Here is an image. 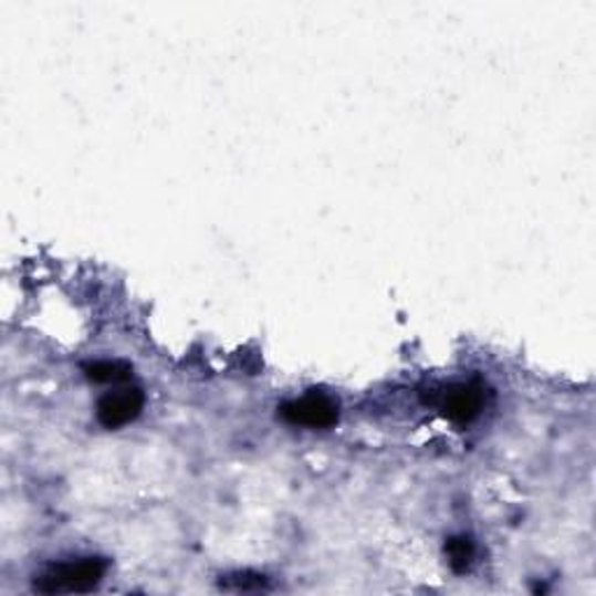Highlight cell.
<instances>
[{"instance_id": "8992f818", "label": "cell", "mask_w": 596, "mask_h": 596, "mask_svg": "<svg viewBox=\"0 0 596 596\" xmlns=\"http://www.w3.org/2000/svg\"><path fill=\"white\" fill-rule=\"evenodd\" d=\"M446 552H448L450 566H452L457 573H463V571H467V568L471 566V562H473V552H475V547H473L471 539H467V536H454V539L448 541Z\"/></svg>"}, {"instance_id": "6da1fadb", "label": "cell", "mask_w": 596, "mask_h": 596, "mask_svg": "<svg viewBox=\"0 0 596 596\" xmlns=\"http://www.w3.org/2000/svg\"><path fill=\"white\" fill-rule=\"evenodd\" d=\"M107 573V562L103 557H82L52 564L35 576L33 589L42 594H80L92 592L101 585Z\"/></svg>"}, {"instance_id": "7a4b0ae2", "label": "cell", "mask_w": 596, "mask_h": 596, "mask_svg": "<svg viewBox=\"0 0 596 596\" xmlns=\"http://www.w3.org/2000/svg\"><path fill=\"white\" fill-rule=\"evenodd\" d=\"M280 417L294 427L328 429L338 422V404L324 391H311L301 399L286 401L280 408Z\"/></svg>"}, {"instance_id": "3957f363", "label": "cell", "mask_w": 596, "mask_h": 596, "mask_svg": "<svg viewBox=\"0 0 596 596\" xmlns=\"http://www.w3.org/2000/svg\"><path fill=\"white\" fill-rule=\"evenodd\" d=\"M145 394L140 387H122L117 391H107L96 404V419L105 429H119L143 412Z\"/></svg>"}, {"instance_id": "277c9868", "label": "cell", "mask_w": 596, "mask_h": 596, "mask_svg": "<svg viewBox=\"0 0 596 596\" xmlns=\"http://www.w3.org/2000/svg\"><path fill=\"white\" fill-rule=\"evenodd\" d=\"M438 406L454 425H471L482 412L484 387L478 383L450 385L446 391H440Z\"/></svg>"}, {"instance_id": "5b68a950", "label": "cell", "mask_w": 596, "mask_h": 596, "mask_svg": "<svg viewBox=\"0 0 596 596\" xmlns=\"http://www.w3.org/2000/svg\"><path fill=\"white\" fill-rule=\"evenodd\" d=\"M86 378L101 383V385H122L128 383L130 375H134V368H130L126 362H92L84 366Z\"/></svg>"}, {"instance_id": "52a82bcc", "label": "cell", "mask_w": 596, "mask_h": 596, "mask_svg": "<svg viewBox=\"0 0 596 596\" xmlns=\"http://www.w3.org/2000/svg\"><path fill=\"white\" fill-rule=\"evenodd\" d=\"M222 587L227 589H238V592H250V589H266V578L257 576V573H231L222 581Z\"/></svg>"}]
</instances>
